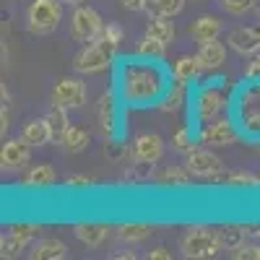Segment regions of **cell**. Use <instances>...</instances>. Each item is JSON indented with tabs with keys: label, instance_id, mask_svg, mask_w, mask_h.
<instances>
[{
	"label": "cell",
	"instance_id": "cell-1",
	"mask_svg": "<svg viewBox=\"0 0 260 260\" xmlns=\"http://www.w3.org/2000/svg\"><path fill=\"white\" fill-rule=\"evenodd\" d=\"M172 71L156 57H122L117 62V96L127 104V107H151L159 104V99L164 96V91L169 89Z\"/></svg>",
	"mask_w": 260,
	"mask_h": 260
},
{
	"label": "cell",
	"instance_id": "cell-2",
	"mask_svg": "<svg viewBox=\"0 0 260 260\" xmlns=\"http://www.w3.org/2000/svg\"><path fill=\"white\" fill-rule=\"evenodd\" d=\"M232 120L242 138L260 141V78H245V83L232 94Z\"/></svg>",
	"mask_w": 260,
	"mask_h": 260
},
{
	"label": "cell",
	"instance_id": "cell-3",
	"mask_svg": "<svg viewBox=\"0 0 260 260\" xmlns=\"http://www.w3.org/2000/svg\"><path fill=\"white\" fill-rule=\"evenodd\" d=\"M224 81H206L201 83L198 89H195V96H192V112H195V120H198L201 125L219 117L226 104H229V96H226V89L221 86Z\"/></svg>",
	"mask_w": 260,
	"mask_h": 260
},
{
	"label": "cell",
	"instance_id": "cell-4",
	"mask_svg": "<svg viewBox=\"0 0 260 260\" xmlns=\"http://www.w3.org/2000/svg\"><path fill=\"white\" fill-rule=\"evenodd\" d=\"M115 52H117V47L110 45V42H104V39L99 37V39L89 42V45H86V47L73 57V68H76V73H81V76L102 73V71H107V68H112V65H115Z\"/></svg>",
	"mask_w": 260,
	"mask_h": 260
},
{
	"label": "cell",
	"instance_id": "cell-5",
	"mask_svg": "<svg viewBox=\"0 0 260 260\" xmlns=\"http://www.w3.org/2000/svg\"><path fill=\"white\" fill-rule=\"evenodd\" d=\"M180 250L185 257H216L221 250L219 232H213L211 226L203 224H192L180 237Z\"/></svg>",
	"mask_w": 260,
	"mask_h": 260
},
{
	"label": "cell",
	"instance_id": "cell-6",
	"mask_svg": "<svg viewBox=\"0 0 260 260\" xmlns=\"http://www.w3.org/2000/svg\"><path fill=\"white\" fill-rule=\"evenodd\" d=\"M62 21V0H31L26 11V26L31 34H52Z\"/></svg>",
	"mask_w": 260,
	"mask_h": 260
},
{
	"label": "cell",
	"instance_id": "cell-7",
	"mask_svg": "<svg viewBox=\"0 0 260 260\" xmlns=\"http://www.w3.org/2000/svg\"><path fill=\"white\" fill-rule=\"evenodd\" d=\"M242 138L240 127L232 117H219V120H208L198 130V143L201 146H213V148H226Z\"/></svg>",
	"mask_w": 260,
	"mask_h": 260
},
{
	"label": "cell",
	"instance_id": "cell-8",
	"mask_svg": "<svg viewBox=\"0 0 260 260\" xmlns=\"http://www.w3.org/2000/svg\"><path fill=\"white\" fill-rule=\"evenodd\" d=\"M102 29H104V21L91 6H76V11L71 16V37L76 42L89 45V42L99 39Z\"/></svg>",
	"mask_w": 260,
	"mask_h": 260
},
{
	"label": "cell",
	"instance_id": "cell-9",
	"mask_svg": "<svg viewBox=\"0 0 260 260\" xmlns=\"http://www.w3.org/2000/svg\"><path fill=\"white\" fill-rule=\"evenodd\" d=\"M86 96H89V89L81 78H60L52 86L50 102L57 107H65V110H78V107L86 104Z\"/></svg>",
	"mask_w": 260,
	"mask_h": 260
},
{
	"label": "cell",
	"instance_id": "cell-10",
	"mask_svg": "<svg viewBox=\"0 0 260 260\" xmlns=\"http://www.w3.org/2000/svg\"><path fill=\"white\" fill-rule=\"evenodd\" d=\"M185 167L192 172V177H206V180H213L216 175H221V172H224V161L216 156L211 148H206L201 143L187 154Z\"/></svg>",
	"mask_w": 260,
	"mask_h": 260
},
{
	"label": "cell",
	"instance_id": "cell-11",
	"mask_svg": "<svg viewBox=\"0 0 260 260\" xmlns=\"http://www.w3.org/2000/svg\"><path fill=\"white\" fill-rule=\"evenodd\" d=\"M96 122L99 130L107 138H117L120 136V107H117V94L115 91H104L96 102Z\"/></svg>",
	"mask_w": 260,
	"mask_h": 260
},
{
	"label": "cell",
	"instance_id": "cell-12",
	"mask_svg": "<svg viewBox=\"0 0 260 260\" xmlns=\"http://www.w3.org/2000/svg\"><path fill=\"white\" fill-rule=\"evenodd\" d=\"M130 156L136 164H156L164 156V141L156 133H141L130 143Z\"/></svg>",
	"mask_w": 260,
	"mask_h": 260
},
{
	"label": "cell",
	"instance_id": "cell-13",
	"mask_svg": "<svg viewBox=\"0 0 260 260\" xmlns=\"http://www.w3.org/2000/svg\"><path fill=\"white\" fill-rule=\"evenodd\" d=\"M226 45L237 52V55H255L260 50V24H242L234 26L226 34Z\"/></svg>",
	"mask_w": 260,
	"mask_h": 260
},
{
	"label": "cell",
	"instance_id": "cell-14",
	"mask_svg": "<svg viewBox=\"0 0 260 260\" xmlns=\"http://www.w3.org/2000/svg\"><path fill=\"white\" fill-rule=\"evenodd\" d=\"M29 161V143L21 141V138H13V141H6L3 143V151H0V164L8 172H16Z\"/></svg>",
	"mask_w": 260,
	"mask_h": 260
},
{
	"label": "cell",
	"instance_id": "cell-15",
	"mask_svg": "<svg viewBox=\"0 0 260 260\" xmlns=\"http://www.w3.org/2000/svg\"><path fill=\"white\" fill-rule=\"evenodd\" d=\"M21 141H26L29 146H47L50 141H55V133H52V125L47 117H37L31 122L24 125V130H21Z\"/></svg>",
	"mask_w": 260,
	"mask_h": 260
},
{
	"label": "cell",
	"instance_id": "cell-16",
	"mask_svg": "<svg viewBox=\"0 0 260 260\" xmlns=\"http://www.w3.org/2000/svg\"><path fill=\"white\" fill-rule=\"evenodd\" d=\"M195 55H198L203 71H219L226 62V45L219 39H211V42H203Z\"/></svg>",
	"mask_w": 260,
	"mask_h": 260
},
{
	"label": "cell",
	"instance_id": "cell-17",
	"mask_svg": "<svg viewBox=\"0 0 260 260\" xmlns=\"http://www.w3.org/2000/svg\"><path fill=\"white\" fill-rule=\"evenodd\" d=\"M169 71H172V78L175 81L192 83V81H198V76L203 73V65H201L198 55H180L175 62L169 65Z\"/></svg>",
	"mask_w": 260,
	"mask_h": 260
},
{
	"label": "cell",
	"instance_id": "cell-18",
	"mask_svg": "<svg viewBox=\"0 0 260 260\" xmlns=\"http://www.w3.org/2000/svg\"><path fill=\"white\" fill-rule=\"evenodd\" d=\"M221 31H224V24H221V18H216V16H201V18H195L192 26H190V37L198 42V45L211 42V39H219Z\"/></svg>",
	"mask_w": 260,
	"mask_h": 260
},
{
	"label": "cell",
	"instance_id": "cell-19",
	"mask_svg": "<svg viewBox=\"0 0 260 260\" xmlns=\"http://www.w3.org/2000/svg\"><path fill=\"white\" fill-rule=\"evenodd\" d=\"M73 234L86 247H99V245H104L110 229L104 224H96V221H78V224H73Z\"/></svg>",
	"mask_w": 260,
	"mask_h": 260
},
{
	"label": "cell",
	"instance_id": "cell-20",
	"mask_svg": "<svg viewBox=\"0 0 260 260\" xmlns=\"http://www.w3.org/2000/svg\"><path fill=\"white\" fill-rule=\"evenodd\" d=\"M29 257L31 260H62V257H68V247L60 240H55V237H47V240H39L31 247Z\"/></svg>",
	"mask_w": 260,
	"mask_h": 260
},
{
	"label": "cell",
	"instance_id": "cell-21",
	"mask_svg": "<svg viewBox=\"0 0 260 260\" xmlns=\"http://www.w3.org/2000/svg\"><path fill=\"white\" fill-rule=\"evenodd\" d=\"M187 86L190 83H182V81H175V83H169V89L164 91V96L159 99V110L161 112H177L180 107L187 102Z\"/></svg>",
	"mask_w": 260,
	"mask_h": 260
},
{
	"label": "cell",
	"instance_id": "cell-22",
	"mask_svg": "<svg viewBox=\"0 0 260 260\" xmlns=\"http://www.w3.org/2000/svg\"><path fill=\"white\" fill-rule=\"evenodd\" d=\"M190 177H192V172L187 167H161L154 175V182L164 187H185L190 185Z\"/></svg>",
	"mask_w": 260,
	"mask_h": 260
},
{
	"label": "cell",
	"instance_id": "cell-23",
	"mask_svg": "<svg viewBox=\"0 0 260 260\" xmlns=\"http://www.w3.org/2000/svg\"><path fill=\"white\" fill-rule=\"evenodd\" d=\"M213 182L237 187V190H252V187H260V175H250V172H221V175L213 177Z\"/></svg>",
	"mask_w": 260,
	"mask_h": 260
},
{
	"label": "cell",
	"instance_id": "cell-24",
	"mask_svg": "<svg viewBox=\"0 0 260 260\" xmlns=\"http://www.w3.org/2000/svg\"><path fill=\"white\" fill-rule=\"evenodd\" d=\"M146 34L164 42V45H172V42H175V24H172L169 16H148Z\"/></svg>",
	"mask_w": 260,
	"mask_h": 260
},
{
	"label": "cell",
	"instance_id": "cell-25",
	"mask_svg": "<svg viewBox=\"0 0 260 260\" xmlns=\"http://www.w3.org/2000/svg\"><path fill=\"white\" fill-rule=\"evenodd\" d=\"M89 133H86L83 127H78V125H73L71 122V127L65 130V133L57 138V143L68 151V154H81V151H86V146H89Z\"/></svg>",
	"mask_w": 260,
	"mask_h": 260
},
{
	"label": "cell",
	"instance_id": "cell-26",
	"mask_svg": "<svg viewBox=\"0 0 260 260\" xmlns=\"http://www.w3.org/2000/svg\"><path fill=\"white\" fill-rule=\"evenodd\" d=\"M117 237L122 242H143L146 237H151V232H154V224H146V221H125V224H120L117 229Z\"/></svg>",
	"mask_w": 260,
	"mask_h": 260
},
{
	"label": "cell",
	"instance_id": "cell-27",
	"mask_svg": "<svg viewBox=\"0 0 260 260\" xmlns=\"http://www.w3.org/2000/svg\"><path fill=\"white\" fill-rule=\"evenodd\" d=\"M57 182V175H55V167L50 164H37L26 172L24 177V185L26 187H52Z\"/></svg>",
	"mask_w": 260,
	"mask_h": 260
},
{
	"label": "cell",
	"instance_id": "cell-28",
	"mask_svg": "<svg viewBox=\"0 0 260 260\" xmlns=\"http://www.w3.org/2000/svg\"><path fill=\"white\" fill-rule=\"evenodd\" d=\"M219 232V240H221V247L224 250H234V247H240L242 242H247V229L242 224H226V226H219L216 229Z\"/></svg>",
	"mask_w": 260,
	"mask_h": 260
},
{
	"label": "cell",
	"instance_id": "cell-29",
	"mask_svg": "<svg viewBox=\"0 0 260 260\" xmlns=\"http://www.w3.org/2000/svg\"><path fill=\"white\" fill-rule=\"evenodd\" d=\"M185 8V0H148L146 13L148 16H169L175 18L177 13H182Z\"/></svg>",
	"mask_w": 260,
	"mask_h": 260
},
{
	"label": "cell",
	"instance_id": "cell-30",
	"mask_svg": "<svg viewBox=\"0 0 260 260\" xmlns=\"http://www.w3.org/2000/svg\"><path fill=\"white\" fill-rule=\"evenodd\" d=\"M167 47H169V45H164V42H159V39H154V37L143 34V37H141V42H138V47H136V55H141V57H156V60H164Z\"/></svg>",
	"mask_w": 260,
	"mask_h": 260
},
{
	"label": "cell",
	"instance_id": "cell-31",
	"mask_svg": "<svg viewBox=\"0 0 260 260\" xmlns=\"http://www.w3.org/2000/svg\"><path fill=\"white\" fill-rule=\"evenodd\" d=\"M47 120H50V125H52V133H55V141L65 133V130L71 127V120H68V110L65 107H57V104H52L50 107V112L45 115Z\"/></svg>",
	"mask_w": 260,
	"mask_h": 260
},
{
	"label": "cell",
	"instance_id": "cell-32",
	"mask_svg": "<svg viewBox=\"0 0 260 260\" xmlns=\"http://www.w3.org/2000/svg\"><path fill=\"white\" fill-rule=\"evenodd\" d=\"M172 148L175 151H180V154H190V151L195 148V141H192V130L187 127V125H182V127H177L175 133H172Z\"/></svg>",
	"mask_w": 260,
	"mask_h": 260
},
{
	"label": "cell",
	"instance_id": "cell-33",
	"mask_svg": "<svg viewBox=\"0 0 260 260\" xmlns=\"http://www.w3.org/2000/svg\"><path fill=\"white\" fill-rule=\"evenodd\" d=\"M21 250H26V242H21L13 232H6L0 237V257H18Z\"/></svg>",
	"mask_w": 260,
	"mask_h": 260
},
{
	"label": "cell",
	"instance_id": "cell-34",
	"mask_svg": "<svg viewBox=\"0 0 260 260\" xmlns=\"http://www.w3.org/2000/svg\"><path fill=\"white\" fill-rule=\"evenodd\" d=\"M219 3L232 16H242V13H247V11L255 8V0H219Z\"/></svg>",
	"mask_w": 260,
	"mask_h": 260
},
{
	"label": "cell",
	"instance_id": "cell-35",
	"mask_svg": "<svg viewBox=\"0 0 260 260\" xmlns=\"http://www.w3.org/2000/svg\"><path fill=\"white\" fill-rule=\"evenodd\" d=\"M232 257H234V260H260V245H255V242H242L240 247L232 250Z\"/></svg>",
	"mask_w": 260,
	"mask_h": 260
},
{
	"label": "cell",
	"instance_id": "cell-36",
	"mask_svg": "<svg viewBox=\"0 0 260 260\" xmlns=\"http://www.w3.org/2000/svg\"><path fill=\"white\" fill-rule=\"evenodd\" d=\"M104 42H110V45H115V47H120V42L125 39V31H122V26L120 24H104V29H102V34H99Z\"/></svg>",
	"mask_w": 260,
	"mask_h": 260
},
{
	"label": "cell",
	"instance_id": "cell-37",
	"mask_svg": "<svg viewBox=\"0 0 260 260\" xmlns=\"http://www.w3.org/2000/svg\"><path fill=\"white\" fill-rule=\"evenodd\" d=\"M94 180L89 175H71V177H65V187H73V190H83V187H89Z\"/></svg>",
	"mask_w": 260,
	"mask_h": 260
},
{
	"label": "cell",
	"instance_id": "cell-38",
	"mask_svg": "<svg viewBox=\"0 0 260 260\" xmlns=\"http://www.w3.org/2000/svg\"><path fill=\"white\" fill-rule=\"evenodd\" d=\"M245 78H260V50L252 55L250 65L245 68Z\"/></svg>",
	"mask_w": 260,
	"mask_h": 260
},
{
	"label": "cell",
	"instance_id": "cell-39",
	"mask_svg": "<svg viewBox=\"0 0 260 260\" xmlns=\"http://www.w3.org/2000/svg\"><path fill=\"white\" fill-rule=\"evenodd\" d=\"M146 257H148V260H172V252H169L167 247H156V250H148Z\"/></svg>",
	"mask_w": 260,
	"mask_h": 260
},
{
	"label": "cell",
	"instance_id": "cell-40",
	"mask_svg": "<svg viewBox=\"0 0 260 260\" xmlns=\"http://www.w3.org/2000/svg\"><path fill=\"white\" fill-rule=\"evenodd\" d=\"M120 3H122V8H127V11H146L148 0H120Z\"/></svg>",
	"mask_w": 260,
	"mask_h": 260
},
{
	"label": "cell",
	"instance_id": "cell-41",
	"mask_svg": "<svg viewBox=\"0 0 260 260\" xmlns=\"http://www.w3.org/2000/svg\"><path fill=\"white\" fill-rule=\"evenodd\" d=\"M115 260H136V252H115Z\"/></svg>",
	"mask_w": 260,
	"mask_h": 260
},
{
	"label": "cell",
	"instance_id": "cell-42",
	"mask_svg": "<svg viewBox=\"0 0 260 260\" xmlns=\"http://www.w3.org/2000/svg\"><path fill=\"white\" fill-rule=\"evenodd\" d=\"M62 3H68V6H81V0H62Z\"/></svg>",
	"mask_w": 260,
	"mask_h": 260
},
{
	"label": "cell",
	"instance_id": "cell-43",
	"mask_svg": "<svg viewBox=\"0 0 260 260\" xmlns=\"http://www.w3.org/2000/svg\"><path fill=\"white\" fill-rule=\"evenodd\" d=\"M257 13H260V0H257Z\"/></svg>",
	"mask_w": 260,
	"mask_h": 260
}]
</instances>
